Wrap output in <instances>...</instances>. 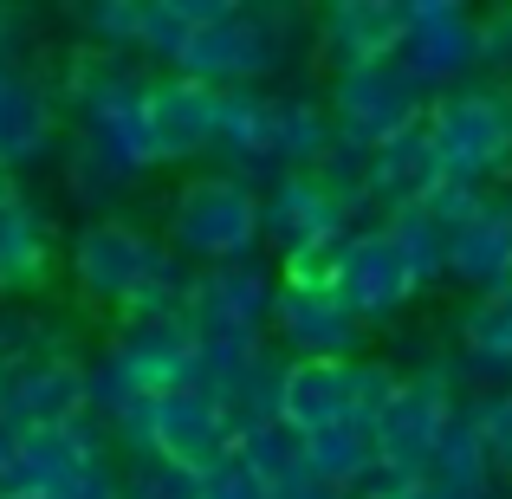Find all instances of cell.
<instances>
[{
  "instance_id": "obj_8",
  "label": "cell",
  "mask_w": 512,
  "mask_h": 499,
  "mask_svg": "<svg viewBox=\"0 0 512 499\" xmlns=\"http://www.w3.org/2000/svg\"><path fill=\"white\" fill-rule=\"evenodd\" d=\"M415 111H422V85L402 72V59L357 65V72H338V85H331V124H338V137L363 143V150L409 137Z\"/></svg>"
},
{
  "instance_id": "obj_25",
  "label": "cell",
  "mask_w": 512,
  "mask_h": 499,
  "mask_svg": "<svg viewBox=\"0 0 512 499\" xmlns=\"http://www.w3.org/2000/svg\"><path fill=\"white\" fill-rule=\"evenodd\" d=\"M72 20H78V33H85V52H98V59L137 52V7H130V0H98V7H78Z\"/></svg>"
},
{
  "instance_id": "obj_7",
  "label": "cell",
  "mask_w": 512,
  "mask_h": 499,
  "mask_svg": "<svg viewBox=\"0 0 512 499\" xmlns=\"http://www.w3.org/2000/svg\"><path fill=\"white\" fill-rule=\"evenodd\" d=\"M111 467V441L91 415L78 422H52V428H20L13 435V467H7V493H46V499H72L85 480H98Z\"/></svg>"
},
{
  "instance_id": "obj_24",
  "label": "cell",
  "mask_w": 512,
  "mask_h": 499,
  "mask_svg": "<svg viewBox=\"0 0 512 499\" xmlns=\"http://www.w3.org/2000/svg\"><path fill=\"white\" fill-rule=\"evenodd\" d=\"M59 331L46 325L39 312H26L20 299H0V370L13 363H33V357H59Z\"/></svg>"
},
{
  "instance_id": "obj_1",
  "label": "cell",
  "mask_w": 512,
  "mask_h": 499,
  "mask_svg": "<svg viewBox=\"0 0 512 499\" xmlns=\"http://www.w3.org/2000/svg\"><path fill=\"white\" fill-rule=\"evenodd\" d=\"M65 266H72V286L117 318H182L188 286H195V266L175 260L163 234L117 221V214L78 227L65 247Z\"/></svg>"
},
{
  "instance_id": "obj_2",
  "label": "cell",
  "mask_w": 512,
  "mask_h": 499,
  "mask_svg": "<svg viewBox=\"0 0 512 499\" xmlns=\"http://www.w3.org/2000/svg\"><path fill=\"white\" fill-rule=\"evenodd\" d=\"M150 72H137L130 59H98V52H78L72 72H65V111L78 117V137L91 150H104L117 169L150 175Z\"/></svg>"
},
{
  "instance_id": "obj_16",
  "label": "cell",
  "mask_w": 512,
  "mask_h": 499,
  "mask_svg": "<svg viewBox=\"0 0 512 499\" xmlns=\"http://www.w3.org/2000/svg\"><path fill=\"white\" fill-rule=\"evenodd\" d=\"M279 422L292 435H325V428L357 422V363H292L286 396H279Z\"/></svg>"
},
{
  "instance_id": "obj_5",
  "label": "cell",
  "mask_w": 512,
  "mask_h": 499,
  "mask_svg": "<svg viewBox=\"0 0 512 499\" xmlns=\"http://www.w3.org/2000/svg\"><path fill=\"white\" fill-rule=\"evenodd\" d=\"M350 234V201L318 175H273L260 188V247L279 253V273H325V260Z\"/></svg>"
},
{
  "instance_id": "obj_20",
  "label": "cell",
  "mask_w": 512,
  "mask_h": 499,
  "mask_svg": "<svg viewBox=\"0 0 512 499\" xmlns=\"http://www.w3.org/2000/svg\"><path fill=\"white\" fill-rule=\"evenodd\" d=\"M376 467V441L370 428H325V435H305V474L318 480V487H331L338 499L357 493V480Z\"/></svg>"
},
{
  "instance_id": "obj_17",
  "label": "cell",
  "mask_w": 512,
  "mask_h": 499,
  "mask_svg": "<svg viewBox=\"0 0 512 499\" xmlns=\"http://www.w3.org/2000/svg\"><path fill=\"white\" fill-rule=\"evenodd\" d=\"M52 273V227L33 208V195L0 188V299H26Z\"/></svg>"
},
{
  "instance_id": "obj_29",
  "label": "cell",
  "mask_w": 512,
  "mask_h": 499,
  "mask_svg": "<svg viewBox=\"0 0 512 499\" xmlns=\"http://www.w3.org/2000/svg\"><path fill=\"white\" fill-rule=\"evenodd\" d=\"M7 499H46V493H7Z\"/></svg>"
},
{
  "instance_id": "obj_6",
  "label": "cell",
  "mask_w": 512,
  "mask_h": 499,
  "mask_svg": "<svg viewBox=\"0 0 512 499\" xmlns=\"http://www.w3.org/2000/svg\"><path fill=\"white\" fill-rule=\"evenodd\" d=\"M266 331L286 344V363H357V344H363V325L344 312V299L331 292L325 273H279Z\"/></svg>"
},
{
  "instance_id": "obj_3",
  "label": "cell",
  "mask_w": 512,
  "mask_h": 499,
  "mask_svg": "<svg viewBox=\"0 0 512 499\" xmlns=\"http://www.w3.org/2000/svg\"><path fill=\"white\" fill-rule=\"evenodd\" d=\"M163 247L175 260L201 266H234L260 260V188H247L227 169H201L169 195L163 214Z\"/></svg>"
},
{
  "instance_id": "obj_28",
  "label": "cell",
  "mask_w": 512,
  "mask_h": 499,
  "mask_svg": "<svg viewBox=\"0 0 512 499\" xmlns=\"http://www.w3.org/2000/svg\"><path fill=\"white\" fill-rule=\"evenodd\" d=\"M7 39H13V13H7V7H0V72H7V65H13V59H7V52H13V46H7Z\"/></svg>"
},
{
  "instance_id": "obj_12",
  "label": "cell",
  "mask_w": 512,
  "mask_h": 499,
  "mask_svg": "<svg viewBox=\"0 0 512 499\" xmlns=\"http://www.w3.org/2000/svg\"><path fill=\"white\" fill-rule=\"evenodd\" d=\"M104 357H111L143 396H169V389H188L195 331H188V318H117Z\"/></svg>"
},
{
  "instance_id": "obj_23",
  "label": "cell",
  "mask_w": 512,
  "mask_h": 499,
  "mask_svg": "<svg viewBox=\"0 0 512 499\" xmlns=\"http://www.w3.org/2000/svg\"><path fill=\"white\" fill-rule=\"evenodd\" d=\"M117 499H201V474L163 461V454H130L117 467Z\"/></svg>"
},
{
  "instance_id": "obj_31",
  "label": "cell",
  "mask_w": 512,
  "mask_h": 499,
  "mask_svg": "<svg viewBox=\"0 0 512 499\" xmlns=\"http://www.w3.org/2000/svg\"><path fill=\"white\" fill-rule=\"evenodd\" d=\"M0 499H7V487H0Z\"/></svg>"
},
{
  "instance_id": "obj_15",
  "label": "cell",
  "mask_w": 512,
  "mask_h": 499,
  "mask_svg": "<svg viewBox=\"0 0 512 499\" xmlns=\"http://www.w3.org/2000/svg\"><path fill=\"white\" fill-rule=\"evenodd\" d=\"M59 150V98L20 65L0 72V175L33 169Z\"/></svg>"
},
{
  "instance_id": "obj_4",
  "label": "cell",
  "mask_w": 512,
  "mask_h": 499,
  "mask_svg": "<svg viewBox=\"0 0 512 499\" xmlns=\"http://www.w3.org/2000/svg\"><path fill=\"white\" fill-rule=\"evenodd\" d=\"M286 26H292V13H279V7H227V0H214L208 20L182 39L169 78H188V85H208V91L260 85L279 65V52H286V39H279Z\"/></svg>"
},
{
  "instance_id": "obj_30",
  "label": "cell",
  "mask_w": 512,
  "mask_h": 499,
  "mask_svg": "<svg viewBox=\"0 0 512 499\" xmlns=\"http://www.w3.org/2000/svg\"><path fill=\"white\" fill-rule=\"evenodd\" d=\"M0 188H7V175H0Z\"/></svg>"
},
{
  "instance_id": "obj_11",
  "label": "cell",
  "mask_w": 512,
  "mask_h": 499,
  "mask_svg": "<svg viewBox=\"0 0 512 499\" xmlns=\"http://www.w3.org/2000/svg\"><path fill=\"white\" fill-rule=\"evenodd\" d=\"M78 415H91V383H85V363H78L72 350L0 370V422H7L13 435H20V428L78 422Z\"/></svg>"
},
{
  "instance_id": "obj_22",
  "label": "cell",
  "mask_w": 512,
  "mask_h": 499,
  "mask_svg": "<svg viewBox=\"0 0 512 499\" xmlns=\"http://www.w3.org/2000/svg\"><path fill=\"white\" fill-rule=\"evenodd\" d=\"M234 461L247 467L260 487H279L286 474H299L305 467V441L292 435L286 422H266V428H240L234 435Z\"/></svg>"
},
{
  "instance_id": "obj_26",
  "label": "cell",
  "mask_w": 512,
  "mask_h": 499,
  "mask_svg": "<svg viewBox=\"0 0 512 499\" xmlns=\"http://www.w3.org/2000/svg\"><path fill=\"white\" fill-rule=\"evenodd\" d=\"M201 499H266V487L234 461V454H227V461H214L208 474H201Z\"/></svg>"
},
{
  "instance_id": "obj_19",
  "label": "cell",
  "mask_w": 512,
  "mask_h": 499,
  "mask_svg": "<svg viewBox=\"0 0 512 499\" xmlns=\"http://www.w3.org/2000/svg\"><path fill=\"white\" fill-rule=\"evenodd\" d=\"M143 175H130V169H117L104 150H91L85 137H72V143H59V188H65V201L72 208H85L91 221H111V208L137 188Z\"/></svg>"
},
{
  "instance_id": "obj_27",
  "label": "cell",
  "mask_w": 512,
  "mask_h": 499,
  "mask_svg": "<svg viewBox=\"0 0 512 499\" xmlns=\"http://www.w3.org/2000/svg\"><path fill=\"white\" fill-rule=\"evenodd\" d=\"M7 467H13V428L0 422V487H7Z\"/></svg>"
},
{
  "instance_id": "obj_9",
  "label": "cell",
  "mask_w": 512,
  "mask_h": 499,
  "mask_svg": "<svg viewBox=\"0 0 512 499\" xmlns=\"http://www.w3.org/2000/svg\"><path fill=\"white\" fill-rule=\"evenodd\" d=\"M273 292L279 273L260 260H234V266H201L188 286V331L195 337H266L273 325Z\"/></svg>"
},
{
  "instance_id": "obj_10",
  "label": "cell",
  "mask_w": 512,
  "mask_h": 499,
  "mask_svg": "<svg viewBox=\"0 0 512 499\" xmlns=\"http://www.w3.org/2000/svg\"><path fill=\"white\" fill-rule=\"evenodd\" d=\"M325 279H331V292L344 299V312L357 318V325L363 318H389L415 292V273H409V260H402V247H396L389 227L344 234V247L325 260Z\"/></svg>"
},
{
  "instance_id": "obj_18",
  "label": "cell",
  "mask_w": 512,
  "mask_h": 499,
  "mask_svg": "<svg viewBox=\"0 0 512 499\" xmlns=\"http://www.w3.org/2000/svg\"><path fill=\"white\" fill-rule=\"evenodd\" d=\"M318 39H325V59L338 65V72L396 59L402 7H325V13H318Z\"/></svg>"
},
{
  "instance_id": "obj_14",
  "label": "cell",
  "mask_w": 512,
  "mask_h": 499,
  "mask_svg": "<svg viewBox=\"0 0 512 499\" xmlns=\"http://www.w3.org/2000/svg\"><path fill=\"white\" fill-rule=\"evenodd\" d=\"M150 454L208 474L214 461H227V454H234V415H227L214 396H201V389H169V396H156Z\"/></svg>"
},
{
  "instance_id": "obj_13",
  "label": "cell",
  "mask_w": 512,
  "mask_h": 499,
  "mask_svg": "<svg viewBox=\"0 0 512 499\" xmlns=\"http://www.w3.org/2000/svg\"><path fill=\"white\" fill-rule=\"evenodd\" d=\"M214 124H221V91L188 85V78H169V72L150 85V156H156V169L214 156Z\"/></svg>"
},
{
  "instance_id": "obj_21",
  "label": "cell",
  "mask_w": 512,
  "mask_h": 499,
  "mask_svg": "<svg viewBox=\"0 0 512 499\" xmlns=\"http://www.w3.org/2000/svg\"><path fill=\"white\" fill-rule=\"evenodd\" d=\"M208 7H214V0H143V7H137V52L169 72L175 52H182V39L208 20Z\"/></svg>"
}]
</instances>
